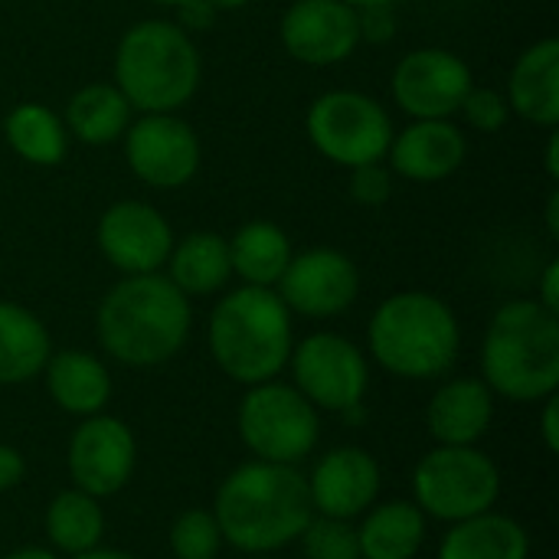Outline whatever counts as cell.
I'll list each match as a JSON object with an SVG mask.
<instances>
[{"mask_svg":"<svg viewBox=\"0 0 559 559\" xmlns=\"http://www.w3.org/2000/svg\"><path fill=\"white\" fill-rule=\"evenodd\" d=\"M213 518L223 544L239 554L265 557L295 544L305 524L314 518L308 498V478L298 465L246 462L226 475L216 491Z\"/></svg>","mask_w":559,"mask_h":559,"instance_id":"cell-1","label":"cell"},{"mask_svg":"<svg viewBox=\"0 0 559 559\" xmlns=\"http://www.w3.org/2000/svg\"><path fill=\"white\" fill-rule=\"evenodd\" d=\"M190 298L160 272L124 275L98 305L95 331L108 357L124 367H160L190 337Z\"/></svg>","mask_w":559,"mask_h":559,"instance_id":"cell-2","label":"cell"},{"mask_svg":"<svg viewBox=\"0 0 559 559\" xmlns=\"http://www.w3.org/2000/svg\"><path fill=\"white\" fill-rule=\"evenodd\" d=\"M213 364L242 386L275 380L292 357V311L275 288L242 285L219 298L206 324Z\"/></svg>","mask_w":559,"mask_h":559,"instance_id":"cell-3","label":"cell"},{"mask_svg":"<svg viewBox=\"0 0 559 559\" xmlns=\"http://www.w3.org/2000/svg\"><path fill=\"white\" fill-rule=\"evenodd\" d=\"M481 380L514 403H540L559 390V314L537 298L495 311L481 344Z\"/></svg>","mask_w":559,"mask_h":559,"instance_id":"cell-4","label":"cell"},{"mask_svg":"<svg viewBox=\"0 0 559 559\" xmlns=\"http://www.w3.org/2000/svg\"><path fill=\"white\" fill-rule=\"evenodd\" d=\"M370 357L393 377L436 380L445 377L462 347L455 311L429 292H396L370 318Z\"/></svg>","mask_w":559,"mask_h":559,"instance_id":"cell-5","label":"cell"},{"mask_svg":"<svg viewBox=\"0 0 559 559\" xmlns=\"http://www.w3.org/2000/svg\"><path fill=\"white\" fill-rule=\"evenodd\" d=\"M203 62L193 36L170 20H141L115 49V85L141 115L180 111L200 88Z\"/></svg>","mask_w":559,"mask_h":559,"instance_id":"cell-6","label":"cell"},{"mask_svg":"<svg viewBox=\"0 0 559 559\" xmlns=\"http://www.w3.org/2000/svg\"><path fill=\"white\" fill-rule=\"evenodd\" d=\"M416 508L445 524H459L495 511L501 498V472L475 445H436L413 472Z\"/></svg>","mask_w":559,"mask_h":559,"instance_id":"cell-7","label":"cell"},{"mask_svg":"<svg viewBox=\"0 0 559 559\" xmlns=\"http://www.w3.org/2000/svg\"><path fill=\"white\" fill-rule=\"evenodd\" d=\"M236 426L242 445L259 462H275V465L305 462L321 439L318 409L292 383H278V380L246 386Z\"/></svg>","mask_w":559,"mask_h":559,"instance_id":"cell-8","label":"cell"},{"mask_svg":"<svg viewBox=\"0 0 559 559\" xmlns=\"http://www.w3.org/2000/svg\"><path fill=\"white\" fill-rule=\"evenodd\" d=\"M308 138L321 157L337 167H360L386 160L393 141L390 111L367 92L334 88L311 102L305 118Z\"/></svg>","mask_w":559,"mask_h":559,"instance_id":"cell-9","label":"cell"},{"mask_svg":"<svg viewBox=\"0 0 559 559\" xmlns=\"http://www.w3.org/2000/svg\"><path fill=\"white\" fill-rule=\"evenodd\" d=\"M292 386L321 413H350L364 406L370 390V364L364 350L334 331L308 334L292 347L288 357Z\"/></svg>","mask_w":559,"mask_h":559,"instance_id":"cell-10","label":"cell"},{"mask_svg":"<svg viewBox=\"0 0 559 559\" xmlns=\"http://www.w3.org/2000/svg\"><path fill=\"white\" fill-rule=\"evenodd\" d=\"M124 160L131 174L154 190L187 187L203 160L197 131L177 115H141L124 131Z\"/></svg>","mask_w":559,"mask_h":559,"instance_id":"cell-11","label":"cell"},{"mask_svg":"<svg viewBox=\"0 0 559 559\" xmlns=\"http://www.w3.org/2000/svg\"><path fill=\"white\" fill-rule=\"evenodd\" d=\"M475 85L468 62L442 46L406 52L390 79L393 102L413 118H452L459 115L468 88Z\"/></svg>","mask_w":559,"mask_h":559,"instance_id":"cell-12","label":"cell"},{"mask_svg":"<svg viewBox=\"0 0 559 559\" xmlns=\"http://www.w3.org/2000/svg\"><path fill=\"white\" fill-rule=\"evenodd\" d=\"M275 292L292 314H305L314 321L337 318L357 301L360 272L347 252L318 246V249H305L292 255Z\"/></svg>","mask_w":559,"mask_h":559,"instance_id":"cell-13","label":"cell"},{"mask_svg":"<svg viewBox=\"0 0 559 559\" xmlns=\"http://www.w3.org/2000/svg\"><path fill=\"white\" fill-rule=\"evenodd\" d=\"M66 465H69V478L79 491H85L98 501L111 498L134 475L138 439L128 429V423H121L108 413L85 416L69 439Z\"/></svg>","mask_w":559,"mask_h":559,"instance_id":"cell-14","label":"cell"},{"mask_svg":"<svg viewBox=\"0 0 559 559\" xmlns=\"http://www.w3.org/2000/svg\"><path fill=\"white\" fill-rule=\"evenodd\" d=\"M98 249L121 275H151L167 265L174 249V229L160 210L144 200L111 203L95 229Z\"/></svg>","mask_w":559,"mask_h":559,"instance_id":"cell-15","label":"cell"},{"mask_svg":"<svg viewBox=\"0 0 559 559\" xmlns=\"http://www.w3.org/2000/svg\"><path fill=\"white\" fill-rule=\"evenodd\" d=\"M282 46L305 66H337L360 46L357 10L344 0H295L278 23Z\"/></svg>","mask_w":559,"mask_h":559,"instance_id":"cell-16","label":"cell"},{"mask_svg":"<svg viewBox=\"0 0 559 559\" xmlns=\"http://www.w3.org/2000/svg\"><path fill=\"white\" fill-rule=\"evenodd\" d=\"M383 488L377 459L360 445L331 449L308 475V498L314 514L354 521L367 514Z\"/></svg>","mask_w":559,"mask_h":559,"instance_id":"cell-17","label":"cell"},{"mask_svg":"<svg viewBox=\"0 0 559 559\" xmlns=\"http://www.w3.org/2000/svg\"><path fill=\"white\" fill-rule=\"evenodd\" d=\"M468 157V141L452 118H419L393 134L386 160L390 170L413 183H439L452 177Z\"/></svg>","mask_w":559,"mask_h":559,"instance_id":"cell-18","label":"cell"},{"mask_svg":"<svg viewBox=\"0 0 559 559\" xmlns=\"http://www.w3.org/2000/svg\"><path fill=\"white\" fill-rule=\"evenodd\" d=\"M495 419V393L481 377H459L442 383L426 409V426L439 445H475L488 436Z\"/></svg>","mask_w":559,"mask_h":559,"instance_id":"cell-19","label":"cell"},{"mask_svg":"<svg viewBox=\"0 0 559 559\" xmlns=\"http://www.w3.org/2000/svg\"><path fill=\"white\" fill-rule=\"evenodd\" d=\"M508 105L514 115L537 128H557L559 121V39L547 36L527 46L508 79Z\"/></svg>","mask_w":559,"mask_h":559,"instance_id":"cell-20","label":"cell"},{"mask_svg":"<svg viewBox=\"0 0 559 559\" xmlns=\"http://www.w3.org/2000/svg\"><path fill=\"white\" fill-rule=\"evenodd\" d=\"M43 377H46L49 400L69 416H79V419L98 416V413H105V406L111 400V373L88 350L49 354Z\"/></svg>","mask_w":559,"mask_h":559,"instance_id":"cell-21","label":"cell"},{"mask_svg":"<svg viewBox=\"0 0 559 559\" xmlns=\"http://www.w3.org/2000/svg\"><path fill=\"white\" fill-rule=\"evenodd\" d=\"M52 354L46 324L23 305L0 298V386H20L43 373Z\"/></svg>","mask_w":559,"mask_h":559,"instance_id":"cell-22","label":"cell"},{"mask_svg":"<svg viewBox=\"0 0 559 559\" xmlns=\"http://www.w3.org/2000/svg\"><path fill=\"white\" fill-rule=\"evenodd\" d=\"M167 278L187 298L216 295L233 278L229 242L219 233H210V229L187 233L180 242L174 239V249L167 255Z\"/></svg>","mask_w":559,"mask_h":559,"instance_id":"cell-23","label":"cell"},{"mask_svg":"<svg viewBox=\"0 0 559 559\" xmlns=\"http://www.w3.org/2000/svg\"><path fill=\"white\" fill-rule=\"evenodd\" d=\"M357 544L360 559H416L426 544V514L413 501L373 504L360 514Z\"/></svg>","mask_w":559,"mask_h":559,"instance_id":"cell-24","label":"cell"},{"mask_svg":"<svg viewBox=\"0 0 559 559\" xmlns=\"http://www.w3.org/2000/svg\"><path fill=\"white\" fill-rule=\"evenodd\" d=\"M531 537L527 531L498 511L452 524L439 544V559H527Z\"/></svg>","mask_w":559,"mask_h":559,"instance_id":"cell-25","label":"cell"},{"mask_svg":"<svg viewBox=\"0 0 559 559\" xmlns=\"http://www.w3.org/2000/svg\"><path fill=\"white\" fill-rule=\"evenodd\" d=\"M131 111L134 108L128 105V98L118 92L115 82H92V85H82L69 98L62 121H66L69 138L88 147H105L124 138L131 124Z\"/></svg>","mask_w":559,"mask_h":559,"instance_id":"cell-26","label":"cell"},{"mask_svg":"<svg viewBox=\"0 0 559 559\" xmlns=\"http://www.w3.org/2000/svg\"><path fill=\"white\" fill-rule=\"evenodd\" d=\"M292 255H295L292 239L285 236L282 226H275L269 219H252V223L239 226L236 236L229 239L233 275H239L242 285L275 288L278 278L285 275Z\"/></svg>","mask_w":559,"mask_h":559,"instance_id":"cell-27","label":"cell"},{"mask_svg":"<svg viewBox=\"0 0 559 559\" xmlns=\"http://www.w3.org/2000/svg\"><path fill=\"white\" fill-rule=\"evenodd\" d=\"M3 138L10 151L33 167H56L69 154L66 121L39 102H20L3 118Z\"/></svg>","mask_w":559,"mask_h":559,"instance_id":"cell-28","label":"cell"},{"mask_svg":"<svg viewBox=\"0 0 559 559\" xmlns=\"http://www.w3.org/2000/svg\"><path fill=\"white\" fill-rule=\"evenodd\" d=\"M102 534H105V514H102L98 498H92L79 488H69L49 501L46 537L52 544V554L79 557V554L98 547Z\"/></svg>","mask_w":559,"mask_h":559,"instance_id":"cell-29","label":"cell"},{"mask_svg":"<svg viewBox=\"0 0 559 559\" xmlns=\"http://www.w3.org/2000/svg\"><path fill=\"white\" fill-rule=\"evenodd\" d=\"M167 540H170V554L177 559H216L219 547H223L219 524H216L213 511H206V508H190V511L177 514Z\"/></svg>","mask_w":559,"mask_h":559,"instance_id":"cell-30","label":"cell"},{"mask_svg":"<svg viewBox=\"0 0 559 559\" xmlns=\"http://www.w3.org/2000/svg\"><path fill=\"white\" fill-rule=\"evenodd\" d=\"M298 540H301L305 559H360V544H357L354 521L314 514L305 524Z\"/></svg>","mask_w":559,"mask_h":559,"instance_id":"cell-31","label":"cell"},{"mask_svg":"<svg viewBox=\"0 0 559 559\" xmlns=\"http://www.w3.org/2000/svg\"><path fill=\"white\" fill-rule=\"evenodd\" d=\"M459 115H462L475 131L495 134V131H501V128L508 124L511 105H508V98H504L498 88H485V85L478 88V85H472L468 95H465V102H462V108H459Z\"/></svg>","mask_w":559,"mask_h":559,"instance_id":"cell-32","label":"cell"},{"mask_svg":"<svg viewBox=\"0 0 559 559\" xmlns=\"http://www.w3.org/2000/svg\"><path fill=\"white\" fill-rule=\"evenodd\" d=\"M350 197L360 203V206H383L393 193V170L383 167V160L377 164H360V167H350V183H347Z\"/></svg>","mask_w":559,"mask_h":559,"instance_id":"cell-33","label":"cell"},{"mask_svg":"<svg viewBox=\"0 0 559 559\" xmlns=\"http://www.w3.org/2000/svg\"><path fill=\"white\" fill-rule=\"evenodd\" d=\"M357 26H360V43H390L396 33V16L390 3L377 7H360L357 10Z\"/></svg>","mask_w":559,"mask_h":559,"instance_id":"cell-34","label":"cell"},{"mask_svg":"<svg viewBox=\"0 0 559 559\" xmlns=\"http://www.w3.org/2000/svg\"><path fill=\"white\" fill-rule=\"evenodd\" d=\"M174 10H177V26L187 29V33L210 29L213 20H216V13H219L210 0H180Z\"/></svg>","mask_w":559,"mask_h":559,"instance_id":"cell-35","label":"cell"},{"mask_svg":"<svg viewBox=\"0 0 559 559\" xmlns=\"http://www.w3.org/2000/svg\"><path fill=\"white\" fill-rule=\"evenodd\" d=\"M23 475H26L23 455H20L13 445H3V442H0V495H3V491H13V488L23 481Z\"/></svg>","mask_w":559,"mask_h":559,"instance_id":"cell-36","label":"cell"},{"mask_svg":"<svg viewBox=\"0 0 559 559\" xmlns=\"http://www.w3.org/2000/svg\"><path fill=\"white\" fill-rule=\"evenodd\" d=\"M537 301H540L547 311L559 314V262L557 259H550V262H547V269H544V278H540V295H537Z\"/></svg>","mask_w":559,"mask_h":559,"instance_id":"cell-37","label":"cell"},{"mask_svg":"<svg viewBox=\"0 0 559 559\" xmlns=\"http://www.w3.org/2000/svg\"><path fill=\"white\" fill-rule=\"evenodd\" d=\"M559 403H557V393L554 396H547L544 400V416H540V436H544V442H547V449L550 452H557L559 449Z\"/></svg>","mask_w":559,"mask_h":559,"instance_id":"cell-38","label":"cell"},{"mask_svg":"<svg viewBox=\"0 0 559 559\" xmlns=\"http://www.w3.org/2000/svg\"><path fill=\"white\" fill-rule=\"evenodd\" d=\"M544 160H547V174H550V180H557L559 177V134L557 131H550V141H547V154H544Z\"/></svg>","mask_w":559,"mask_h":559,"instance_id":"cell-39","label":"cell"},{"mask_svg":"<svg viewBox=\"0 0 559 559\" xmlns=\"http://www.w3.org/2000/svg\"><path fill=\"white\" fill-rule=\"evenodd\" d=\"M547 229H550V239H559V193L554 190L550 200H547Z\"/></svg>","mask_w":559,"mask_h":559,"instance_id":"cell-40","label":"cell"},{"mask_svg":"<svg viewBox=\"0 0 559 559\" xmlns=\"http://www.w3.org/2000/svg\"><path fill=\"white\" fill-rule=\"evenodd\" d=\"M69 559H134L131 554H124V550H108V547H92V550H85V554H79V557H69Z\"/></svg>","mask_w":559,"mask_h":559,"instance_id":"cell-41","label":"cell"},{"mask_svg":"<svg viewBox=\"0 0 559 559\" xmlns=\"http://www.w3.org/2000/svg\"><path fill=\"white\" fill-rule=\"evenodd\" d=\"M3 559H59L52 550H46V547H20V550H13V554H7Z\"/></svg>","mask_w":559,"mask_h":559,"instance_id":"cell-42","label":"cell"},{"mask_svg":"<svg viewBox=\"0 0 559 559\" xmlns=\"http://www.w3.org/2000/svg\"><path fill=\"white\" fill-rule=\"evenodd\" d=\"M219 13L223 10H239V7H246V3H252V0H210Z\"/></svg>","mask_w":559,"mask_h":559,"instance_id":"cell-43","label":"cell"},{"mask_svg":"<svg viewBox=\"0 0 559 559\" xmlns=\"http://www.w3.org/2000/svg\"><path fill=\"white\" fill-rule=\"evenodd\" d=\"M344 3H350L354 10H360V7H377V3H390L393 7L396 0H344Z\"/></svg>","mask_w":559,"mask_h":559,"instance_id":"cell-44","label":"cell"},{"mask_svg":"<svg viewBox=\"0 0 559 559\" xmlns=\"http://www.w3.org/2000/svg\"><path fill=\"white\" fill-rule=\"evenodd\" d=\"M151 3H160V7H177L180 0H151Z\"/></svg>","mask_w":559,"mask_h":559,"instance_id":"cell-45","label":"cell"},{"mask_svg":"<svg viewBox=\"0 0 559 559\" xmlns=\"http://www.w3.org/2000/svg\"><path fill=\"white\" fill-rule=\"evenodd\" d=\"M459 3H472V0H459Z\"/></svg>","mask_w":559,"mask_h":559,"instance_id":"cell-46","label":"cell"},{"mask_svg":"<svg viewBox=\"0 0 559 559\" xmlns=\"http://www.w3.org/2000/svg\"><path fill=\"white\" fill-rule=\"evenodd\" d=\"M255 559H269V557H255Z\"/></svg>","mask_w":559,"mask_h":559,"instance_id":"cell-47","label":"cell"}]
</instances>
